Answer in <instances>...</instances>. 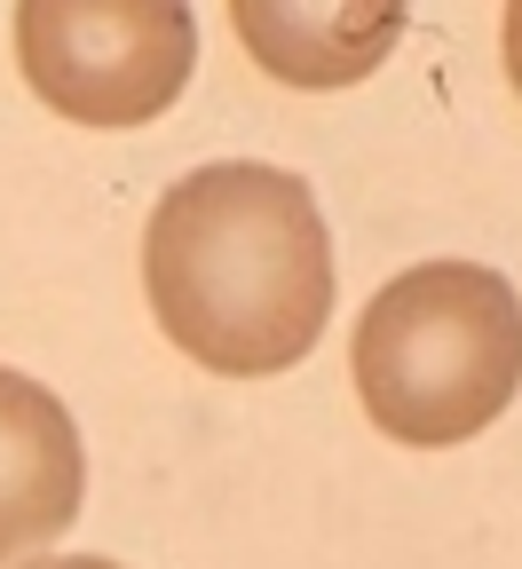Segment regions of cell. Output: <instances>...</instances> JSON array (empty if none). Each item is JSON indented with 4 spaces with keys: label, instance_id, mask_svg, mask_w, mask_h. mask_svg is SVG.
Here are the masks:
<instances>
[{
    "label": "cell",
    "instance_id": "1",
    "mask_svg": "<svg viewBox=\"0 0 522 569\" xmlns=\"http://www.w3.org/2000/svg\"><path fill=\"white\" fill-rule=\"evenodd\" d=\"M142 293L198 372H293L333 317V246L309 182L262 159L167 182L142 222Z\"/></svg>",
    "mask_w": 522,
    "mask_h": 569
},
{
    "label": "cell",
    "instance_id": "2",
    "mask_svg": "<svg viewBox=\"0 0 522 569\" xmlns=\"http://www.w3.org/2000/svg\"><path fill=\"white\" fill-rule=\"evenodd\" d=\"M356 403L388 443L452 451L522 388V301L483 261H420L364 301L348 340Z\"/></svg>",
    "mask_w": 522,
    "mask_h": 569
},
{
    "label": "cell",
    "instance_id": "3",
    "mask_svg": "<svg viewBox=\"0 0 522 569\" xmlns=\"http://www.w3.org/2000/svg\"><path fill=\"white\" fill-rule=\"evenodd\" d=\"M9 32L24 88L80 127L159 119L198 63V17L183 0H24Z\"/></svg>",
    "mask_w": 522,
    "mask_h": 569
},
{
    "label": "cell",
    "instance_id": "4",
    "mask_svg": "<svg viewBox=\"0 0 522 569\" xmlns=\"http://www.w3.org/2000/svg\"><path fill=\"white\" fill-rule=\"evenodd\" d=\"M88 498V451L71 411L32 380L0 365V561L48 553Z\"/></svg>",
    "mask_w": 522,
    "mask_h": 569
},
{
    "label": "cell",
    "instance_id": "5",
    "mask_svg": "<svg viewBox=\"0 0 522 569\" xmlns=\"http://www.w3.org/2000/svg\"><path fill=\"white\" fill-rule=\"evenodd\" d=\"M246 56L285 88H348L404 40L396 0H238L230 9Z\"/></svg>",
    "mask_w": 522,
    "mask_h": 569
},
{
    "label": "cell",
    "instance_id": "6",
    "mask_svg": "<svg viewBox=\"0 0 522 569\" xmlns=\"http://www.w3.org/2000/svg\"><path fill=\"white\" fill-rule=\"evenodd\" d=\"M499 56H506V80H514V96H522V0L506 9V24H499Z\"/></svg>",
    "mask_w": 522,
    "mask_h": 569
},
{
    "label": "cell",
    "instance_id": "7",
    "mask_svg": "<svg viewBox=\"0 0 522 569\" xmlns=\"http://www.w3.org/2000/svg\"><path fill=\"white\" fill-rule=\"evenodd\" d=\"M24 569H127V561H104V553H56V561H24Z\"/></svg>",
    "mask_w": 522,
    "mask_h": 569
}]
</instances>
